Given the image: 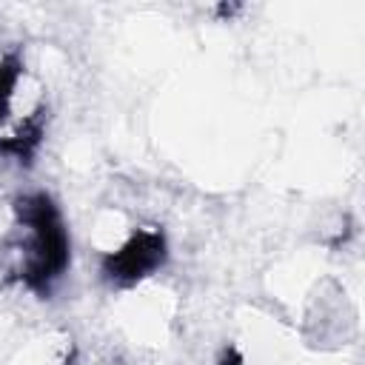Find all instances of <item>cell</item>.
<instances>
[{"instance_id":"1","label":"cell","mask_w":365,"mask_h":365,"mask_svg":"<svg viewBox=\"0 0 365 365\" xmlns=\"http://www.w3.org/2000/svg\"><path fill=\"white\" fill-rule=\"evenodd\" d=\"M68 231L60 208L46 194H29L17 202V237L14 257L23 285L31 291H48L68 268Z\"/></svg>"},{"instance_id":"2","label":"cell","mask_w":365,"mask_h":365,"mask_svg":"<svg viewBox=\"0 0 365 365\" xmlns=\"http://www.w3.org/2000/svg\"><path fill=\"white\" fill-rule=\"evenodd\" d=\"M163 254H165L163 234H157V231H137L120 251L108 254L106 277L123 279V282H134V279L145 277L148 271H154L163 262Z\"/></svg>"}]
</instances>
